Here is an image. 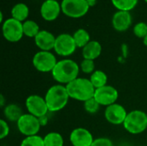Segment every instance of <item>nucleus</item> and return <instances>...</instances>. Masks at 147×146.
<instances>
[{
	"label": "nucleus",
	"instance_id": "nucleus-26",
	"mask_svg": "<svg viewBox=\"0 0 147 146\" xmlns=\"http://www.w3.org/2000/svg\"><path fill=\"white\" fill-rule=\"evenodd\" d=\"M134 34L136 37L140 39H145L147 36V23L146 22H138L134 27Z\"/></svg>",
	"mask_w": 147,
	"mask_h": 146
},
{
	"label": "nucleus",
	"instance_id": "nucleus-8",
	"mask_svg": "<svg viewBox=\"0 0 147 146\" xmlns=\"http://www.w3.org/2000/svg\"><path fill=\"white\" fill-rule=\"evenodd\" d=\"M2 31L4 39L9 42H17L21 40L24 35L22 22L12 17L3 22Z\"/></svg>",
	"mask_w": 147,
	"mask_h": 146
},
{
	"label": "nucleus",
	"instance_id": "nucleus-31",
	"mask_svg": "<svg viewBox=\"0 0 147 146\" xmlns=\"http://www.w3.org/2000/svg\"><path fill=\"white\" fill-rule=\"evenodd\" d=\"M86 2H87L88 5H89L90 8V7H93V6H95V5L96 4L97 0H86Z\"/></svg>",
	"mask_w": 147,
	"mask_h": 146
},
{
	"label": "nucleus",
	"instance_id": "nucleus-24",
	"mask_svg": "<svg viewBox=\"0 0 147 146\" xmlns=\"http://www.w3.org/2000/svg\"><path fill=\"white\" fill-rule=\"evenodd\" d=\"M111 2L118 10L130 12L136 7L139 0H111Z\"/></svg>",
	"mask_w": 147,
	"mask_h": 146
},
{
	"label": "nucleus",
	"instance_id": "nucleus-5",
	"mask_svg": "<svg viewBox=\"0 0 147 146\" xmlns=\"http://www.w3.org/2000/svg\"><path fill=\"white\" fill-rule=\"evenodd\" d=\"M32 63L38 71L47 73L53 71L58 61L55 55L51 52L39 51L34 55Z\"/></svg>",
	"mask_w": 147,
	"mask_h": 146
},
{
	"label": "nucleus",
	"instance_id": "nucleus-17",
	"mask_svg": "<svg viewBox=\"0 0 147 146\" xmlns=\"http://www.w3.org/2000/svg\"><path fill=\"white\" fill-rule=\"evenodd\" d=\"M102 45L96 40H90L83 49L82 55L84 59L94 60L99 58L102 53Z\"/></svg>",
	"mask_w": 147,
	"mask_h": 146
},
{
	"label": "nucleus",
	"instance_id": "nucleus-4",
	"mask_svg": "<svg viewBox=\"0 0 147 146\" xmlns=\"http://www.w3.org/2000/svg\"><path fill=\"white\" fill-rule=\"evenodd\" d=\"M126 131L136 135L142 133L147 128V114L141 110H133L127 114L123 123Z\"/></svg>",
	"mask_w": 147,
	"mask_h": 146
},
{
	"label": "nucleus",
	"instance_id": "nucleus-7",
	"mask_svg": "<svg viewBox=\"0 0 147 146\" xmlns=\"http://www.w3.org/2000/svg\"><path fill=\"white\" fill-rule=\"evenodd\" d=\"M19 132L26 137L37 135L41 127L39 118L30 114H23L16 122Z\"/></svg>",
	"mask_w": 147,
	"mask_h": 146
},
{
	"label": "nucleus",
	"instance_id": "nucleus-36",
	"mask_svg": "<svg viewBox=\"0 0 147 146\" xmlns=\"http://www.w3.org/2000/svg\"><path fill=\"white\" fill-rule=\"evenodd\" d=\"M146 23H147V22H146Z\"/></svg>",
	"mask_w": 147,
	"mask_h": 146
},
{
	"label": "nucleus",
	"instance_id": "nucleus-30",
	"mask_svg": "<svg viewBox=\"0 0 147 146\" xmlns=\"http://www.w3.org/2000/svg\"><path fill=\"white\" fill-rule=\"evenodd\" d=\"M91 146H114V144L108 138H98L94 140Z\"/></svg>",
	"mask_w": 147,
	"mask_h": 146
},
{
	"label": "nucleus",
	"instance_id": "nucleus-3",
	"mask_svg": "<svg viewBox=\"0 0 147 146\" xmlns=\"http://www.w3.org/2000/svg\"><path fill=\"white\" fill-rule=\"evenodd\" d=\"M69 95L65 85L55 84L48 89L46 93L45 100L49 112H58L62 110L68 103Z\"/></svg>",
	"mask_w": 147,
	"mask_h": 146
},
{
	"label": "nucleus",
	"instance_id": "nucleus-6",
	"mask_svg": "<svg viewBox=\"0 0 147 146\" xmlns=\"http://www.w3.org/2000/svg\"><path fill=\"white\" fill-rule=\"evenodd\" d=\"M89 9L86 0H62L61 2L63 14L71 18H80L85 15Z\"/></svg>",
	"mask_w": 147,
	"mask_h": 146
},
{
	"label": "nucleus",
	"instance_id": "nucleus-28",
	"mask_svg": "<svg viewBox=\"0 0 147 146\" xmlns=\"http://www.w3.org/2000/svg\"><path fill=\"white\" fill-rule=\"evenodd\" d=\"M80 70L85 73V74H92L96 71V65L94 60L90 59H84L81 62L80 65Z\"/></svg>",
	"mask_w": 147,
	"mask_h": 146
},
{
	"label": "nucleus",
	"instance_id": "nucleus-22",
	"mask_svg": "<svg viewBox=\"0 0 147 146\" xmlns=\"http://www.w3.org/2000/svg\"><path fill=\"white\" fill-rule=\"evenodd\" d=\"M43 139L45 146H64L63 136L57 132L48 133Z\"/></svg>",
	"mask_w": 147,
	"mask_h": 146
},
{
	"label": "nucleus",
	"instance_id": "nucleus-18",
	"mask_svg": "<svg viewBox=\"0 0 147 146\" xmlns=\"http://www.w3.org/2000/svg\"><path fill=\"white\" fill-rule=\"evenodd\" d=\"M22 114H23L22 110L21 107H19L17 104L11 103L6 105L3 108L4 117L7 119V120H9L11 122H17Z\"/></svg>",
	"mask_w": 147,
	"mask_h": 146
},
{
	"label": "nucleus",
	"instance_id": "nucleus-1",
	"mask_svg": "<svg viewBox=\"0 0 147 146\" xmlns=\"http://www.w3.org/2000/svg\"><path fill=\"white\" fill-rule=\"evenodd\" d=\"M79 71L80 67L77 62L70 59H65L58 61L51 73L57 83L66 85L78 77Z\"/></svg>",
	"mask_w": 147,
	"mask_h": 146
},
{
	"label": "nucleus",
	"instance_id": "nucleus-13",
	"mask_svg": "<svg viewBox=\"0 0 147 146\" xmlns=\"http://www.w3.org/2000/svg\"><path fill=\"white\" fill-rule=\"evenodd\" d=\"M94 140L92 133L83 127L72 130L70 134V142L72 146H91Z\"/></svg>",
	"mask_w": 147,
	"mask_h": 146
},
{
	"label": "nucleus",
	"instance_id": "nucleus-32",
	"mask_svg": "<svg viewBox=\"0 0 147 146\" xmlns=\"http://www.w3.org/2000/svg\"><path fill=\"white\" fill-rule=\"evenodd\" d=\"M0 99H1V102H0L1 107H3V105H4V97H3V95H1Z\"/></svg>",
	"mask_w": 147,
	"mask_h": 146
},
{
	"label": "nucleus",
	"instance_id": "nucleus-23",
	"mask_svg": "<svg viewBox=\"0 0 147 146\" xmlns=\"http://www.w3.org/2000/svg\"><path fill=\"white\" fill-rule=\"evenodd\" d=\"M22 27L24 35L29 38H34L40 31L39 25L32 20H27L22 22Z\"/></svg>",
	"mask_w": 147,
	"mask_h": 146
},
{
	"label": "nucleus",
	"instance_id": "nucleus-25",
	"mask_svg": "<svg viewBox=\"0 0 147 146\" xmlns=\"http://www.w3.org/2000/svg\"><path fill=\"white\" fill-rule=\"evenodd\" d=\"M20 146H45L44 139L39 135L26 137L21 143Z\"/></svg>",
	"mask_w": 147,
	"mask_h": 146
},
{
	"label": "nucleus",
	"instance_id": "nucleus-33",
	"mask_svg": "<svg viewBox=\"0 0 147 146\" xmlns=\"http://www.w3.org/2000/svg\"><path fill=\"white\" fill-rule=\"evenodd\" d=\"M3 12L0 11V22H3Z\"/></svg>",
	"mask_w": 147,
	"mask_h": 146
},
{
	"label": "nucleus",
	"instance_id": "nucleus-21",
	"mask_svg": "<svg viewBox=\"0 0 147 146\" xmlns=\"http://www.w3.org/2000/svg\"><path fill=\"white\" fill-rule=\"evenodd\" d=\"M77 47L84 48L90 41V35L89 32L84 28H79L72 34Z\"/></svg>",
	"mask_w": 147,
	"mask_h": 146
},
{
	"label": "nucleus",
	"instance_id": "nucleus-9",
	"mask_svg": "<svg viewBox=\"0 0 147 146\" xmlns=\"http://www.w3.org/2000/svg\"><path fill=\"white\" fill-rule=\"evenodd\" d=\"M77 45L73 36L69 34H61L56 37L54 44V52L62 57H68L74 53Z\"/></svg>",
	"mask_w": 147,
	"mask_h": 146
},
{
	"label": "nucleus",
	"instance_id": "nucleus-12",
	"mask_svg": "<svg viewBox=\"0 0 147 146\" xmlns=\"http://www.w3.org/2000/svg\"><path fill=\"white\" fill-rule=\"evenodd\" d=\"M127 114L126 108L116 102L106 107L104 116L107 121L112 125H123Z\"/></svg>",
	"mask_w": 147,
	"mask_h": 146
},
{
	"label": "nucleus",
	"instance_id": "nucleus-29",
	"mask_svg": "<svg viewBox=\"0 0 147 146\" xmlns=\"http://www.w3.org/2000/svg\"><path fill=\"white\" fill-rule=\"evenodd\" d=\"M0 127H1V132H0V139H5L9 133V126L7 123L6 120H0Z\"/></svg>",
	"mask_w": 147,
	"mask_h": 146
},
{
	"label": "nucleus",
	"instance_id": "nucleus-20",
	"mask_svg": "<svg viewBox=\"0 0 147 146\" xmlns=\"http://www.w3.org/2000/svg\"><path fill=\"white\" fill-rule=\"evenodd\" d=\"M91 82V83L93 84L94 88L96 89H99V88H102L103 86H106L107 85V83H108V76L107 74L101 71V70H96L90 77L89 78Z\"/></svg>",
	"mask_w": 147,
	"mask_h": 146
},
{
	"label": "nucleus",
	"instance_id": "nucleus-14",
	"mask_svg": "<svg viewBox=\"0 0 147 146\" xmlns=\"http://www.w3.org/2000/svg\"><path fill=\"white\" fill-rule=\"evenodd\" d=\"M61 11V3L57 0H45L40 7V15L47 22L56 20Z\"/></svg>",
	"mask_w": 147,
	"mask_h": 146
},
{
	"label": "nucleus",
	"instance_id": "nucleus-27",
	"mask_svg": "<svg viewBox=\"0 0 147 146\" xmlns=\"http://www.w3.org/2000/svg\"><path fill=\"white\" fill-rule=\"evenodd\" d=\"M100 107H101L100 104L96 101V99L94 97L84 102V108L85 111L91 114L97 113Z\"/></svg>",
	"mask_w": 147,
	"mask_h": 146
},
{
	"label": "nucleus",
	"instance_id": "nucleus-16",
	"mask_svg": "<svg viewBox=\"0 0 147 146\" xmlns=\"http://www.w3.org/2000/svg\"><path fill=\"white\" fill-rule=\"evenodd\" d=\"M56 37L47 30H40L34 37V43L40 51L50 52L54 48Z\"/></svg>",
	"mask_w": 147,
	"mask_h": 146
},
{
	"label": "nucleus",
	"instance_id": "nucleus-19",
	"mask_svg": "<svg viewBox=\"0 0 147 146\" xmlns=\"http://www.w3.org/2000/svg\"><path fill=\"white\" fill-rule=\"evenodd\" d=\"M29 15V9L27 4L23 3H18L13 6L11 9V16L12 18L22 22L27 21Z\"/></svg>",
	"mask_w": 147,
	"mask_h": 146
},
{
	"label": "nucleus",
	"instance_id": "nucleus-2",
	"mask_svg": "<svg viewBox=\"0 0 147 146\" xmlns=\"http://www.w3.org/2000/svg\"><path fill=\"white\" fill-rule=\"evenodd\" d=\"M70 98L78 101L86 102L94 97L96 89L88 78L78 77L65 85Z\"/></svg>",
	"mask_w": 147,
	"mask_h": 146
},
{
	"label": "nucleus",
	"instance_id": "nucleus-15",
	"mask_svg": "<svg viewBox=\"0 0 147 146\" xmlns=\"http://www.w3.org/2000/svg\"><path fill=\"white\" fill-rule=\"evenodd\" d=\"M132 24V15L129 11L118 10L112 17L113 28L118 32L127 31Z\"/></svg>",
	"mask_w": 147,
	"mask_h": 146
},
{
	"label": "nucleus",
	"instance_id": "nucleus-35",
	"mask_svg": "<svg viewBox=\"0 0 147 146\" xmlns=\"http://www.w3.org/2000/svg\"><path fill=\"white\" fill-rule=\"evenodd\" d=\"M144 1H145V2H146V3H147V0H144Z\"/></svg>",
	"mask_w": 147,
	"mask_h": 146
},
{
	"label": "nucleus",
	"instance_id": "nucleus-34",
	"mask_svg": "<svg viewBox=\"0 0 147 146\" xmlns=\"http://www.w3.org/2000/svg\"><path fill=\"white\" fill-rule=\"evenodd\" d=\"M143 42H144V45H145V46L147 47V36L145 38V39H144V40H143Z\"/></svg>",
	"mask_w": 147,
	"mask_h": 146
},
{
	"label": "nucleus",
	"instance_id": "nucleus-11",
	"mask_svg": "<svg viewBox=\"0 0 147 146\" xmlns=\"http://www.w3.org/2000/svg\"><path fill=\"white\" fill-rule=\"evenodd\" d=\"M119 97L118 90L110 85H106L102 88L96 89L95 91L94 98L100 104V106H110L116 103Z\"/></svg>",
	"mask_w": 147,
	"mask_h": 146
},
{
	"label": "nucleus",
	"instance_id": "nucleus-10",
	"mask_svg": "<svg viewBox=\"0 0 147 146\" xmlns=\"http://www.w3.org/2000/svg\"><path fill=\"white\" fill-rule=\"evenodd\" d=\"M25 105L28 114L37 118L46 116L47 114L49 112L45 97H41L39 95L29 96L26 99Z\"/></svg>",
	"mask_w": 147,
	"mask_h": 146
}]
</instances>
